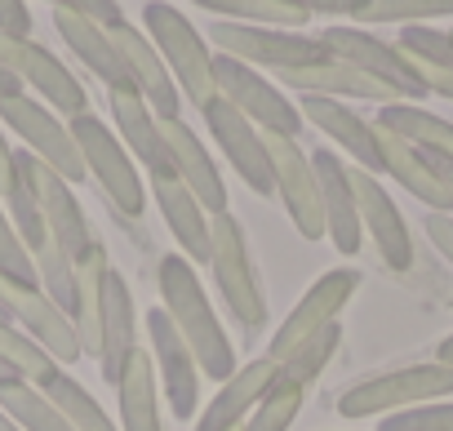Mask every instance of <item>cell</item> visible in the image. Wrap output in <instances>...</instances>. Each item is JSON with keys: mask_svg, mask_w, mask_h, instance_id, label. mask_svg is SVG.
<instances>
[{"mask_svg": "<svg viewBox=\"0 0 453 431\" xmlns=\"http://www.w3.org/2000/svg\"><path fill=\"white\" fill-rule=\"evenodd\" d=\"M160 298H165V312L173 316L182 342L191 347L200 373H209L213 382H226L236 373V351H232V338H226V329L218 325L213 316V303L204 298V285L196 276V267L182 258V254H169L160 258Z\"/></svg>", "mask_w": 453, "mask_h": 431, "instance_id": "6da1fadb", "label": "cell"}, {"mask_svg": "<svg viewBox=\"0 0 453 431\" xmlns=\"http://www.w3.org/2000/svg\"><path fill=\"white\" fill-rule=\"evenodd\" d=\"M142 27H147V41L156 45V54L165 58L178 94L196 107H204L218 85H213V50L209 41L191 27L187 14H178L173 5H165V0H151V5L142 10Z\"/></svg>", "mask_w": 453, "mask_h": 431, "instance_id": "7a4b0ae2", "label": "cell"}, {"mask_svg": "<svg viewBox=\"0 0 453 431\" xmlns=\"http://www.w3.org/2000/svg\"><path fill=\"white\" fill-rule=\"evenodd\" d=\"M72 138L81 147V160H85V173L98 178L107 204L116 213H125V219H142L147 213V187H142V173L134 169L129 160V147L120 142L116 129H107V120L98 116H72Z\"/></svg>", "mask_w": 453, "mask_h": 431, "instance_id": "3957f363", "label": "cell"}, {"mask_svg": "<svg viewBox=\"0 0 453 431\" xmlns=\"http://www.w3.org/2000/svg\"><path fill=\"white\" fill-rule=\"evenodd\" d=\"M209 267H213V285H218L226 312L236 316V325L258 329L267 320V298H263L254 263H250L245 227L232 213H209Z\"/></svg>", "mask_w": 453, "mask_h": 431, "instance_id": "277c9868", "label": "cell"}, {"mask_svg": "<svg viewBox=\"0 0 453 431\" xmlns=\"http://www.w3.org/2000/svg\"><path fill=\"white\" fill-rule=\"evenodd\" d=\"M453 396V365L426 360V365H409V369H391L378 378H365L356 387L342 391L338 413L342 418H387L413 404H431Z\"/></svg>", "mask_w": 453, "mask_h": 431, "instance_id": "5b68a950", "label": "cell"}, {"mask_svg": "<svg viewBox=\"0 0 453 431\" xmlns=\"http://www.w3.org/2000/svg\"><path fill=\"white\" fill-rule=\"evenodd\" d=\"M213 54L241 58L250 67H272V72H294V67H311L320 58H329V50L320 45V36H303V32H285V27H254V23H213L209 27Z\"/></svg>", "mask_w": 453, "mask_h": 431, "instance_id": "8992f818", "label": "cell"}, {"mask_svg": "<svg viewBox=\"0 0 453 431\" xmlns=\"http://www.w3.org/2000/svg\"><path fill=\"white\" fill-rule=\"evenodd\" d=\"M320 45H325L334 58H342V63L360 67L365 76L382 81L400 103L426 98L422 67H418L400 45H391V41H382V36H373V32H360V27H329V32H320Z\"/></svg>", "mask_w": 453, "mask_h": 431, "instance_id": "52a82bcc", "label": "cell"}, {"mask_svg": "<svg viewBox=\"0 0 453 431\" xmlns=\"http://www.w3.org/2000/svg\"><path fill=\"white\" fill-rule=\"evenodd\" d=\"M213 85L218 94L232 103L236 112H245L263 134H285V138H298L303 129V112L250 63L241 58H226V54H213Z\"/></svg>", "mask_w": 453, "mask_h": 431, "instance_id": "ba28073f", "label": "cell"}, {"mask_svg": "<svg viewBox=\"0 0 453 431\" xmlns=\"http://www.w3.org/2000/svg\"><path fill=\"white\" fill-rule=\"evenodd\" d=\"M0 120H5V125L27 142V151H32L36 160H45V165H50L54 173H63L72 187H76L81 178H89V173H85V160H81V147H76L72 129L58 120L54 107H45V103H36V98H27V94L0 98Z\"/></svg>", "mask_w": 453, "mask_h": 431, "instance_id": "9c48e42d", "label": "cell"}, {"mask_svg": "<svg viewBox=\"0 0 453 431\" xmlns=\"http://www.w3.org/2000/svg\"><path fill=\"white\" fill-rule=\"evenodd\" d=\"M200 112H204V125H209L213 142L222 147V156L232 160V169L245 178V187L258 191V196H272V191H276V173H272L267 134H263L245 112H236L222 94H213Z\"/></svg>", "mask_w": 453, "mask_h": 431, "instance_id": "30bf717a", "label": "cell"}, {"mask_svg": "<svg viewBox=\"0 0 453 431\" xmlns=\"http://www.w3.org/2000/svg\"><path fill=\"white\" fill-rule=\"evenodd\" d=\"M0 63H5L23 85H32L45 98V107H54L58 116H85L89 112V94L72 76V67H63L32 36H5V32H0Z\"/></svg>", "mask_w": 453, "mask_h": 431, "instance_id": "8fae6325", "label": "cell"}, {"mask_svg": "<svg viewBox=\"0 0 453 431\" xmlns=\"http://www.w3.org/2000/svg\"><path fill=\"white\" fill-rule=\"evenodd\" d=\"M267 151H272L276 196L285 200L289 223L298 227L303 241H320L325 236V204H320L311 156H303L298 138H285V134H267Z\"/></svg>", "mask_w": 453, "mask_h": 431, "instance_id": "7c38bea8", "label": "cell"}, {"mask_svg": "<svg viewBox=\"0 0 453 431\" xmlns=\"http://www.w3.org/2000/svg\"><path fill=\"white\" fill-rule=\"evenodd\" d=\"M0 298H5V307L14 312V320L23 325V334H32L58 365H76L85 356L81 347V334H76V320L41 289V285H14L0 276Z\"/></svg>", "mask_w": 453, "mask_h": 431, "instance_id": "4fadbf2b", "label": "cell"}, {"mask_svg": "<svg viewBox=\"0 0 453 431\" xmlns=\"http://www.w3.org/2000/svg\"><path fill=\"white\" fill-rule=\"evenodd\" d=\"M19 160L27 165L32 187H36V196H41V213H45L50 245H58L72 263H76V258H85V250L94 245V236H89V223H85L81 200L72 196V182H67L63 173H54L45 160H36L32 151H19Z\"/></svg>", "mask_w": 453, "mask_h": 431, "instance_id": "5bb4252c", "label": "cell"}, {"mask_svg": "<svg viewBox=\"0 0 453 431\" xmlns=\"http://www.w3.org/2000/svg\"><path fill=\"white\" fill-rule=\"evenodd\" d=\"M351 191H356V209H360V227L373 236L382 263L391 272H409L413 267V241H409V223L395 209V200L387 196V187L378 182V173L369 169H351Z\"/></svg>", "mask_w": 453, "mask_h": 431, "instance_id": "9a60e30c", "label": "cell"}, {"mask_svg": "<svg viewBox=\"0 0 453 431\" xmlns=\"http://www.w3.org/2000/svg\"><path fill=\"white\" fill-rule=\"evenodd\" d=\"M356 285H360V276H356L351 267L325 272V276H320V281H316L303 298H298V307L285 316V325L276 329V338H272L267 356H272V360H280V356H289L303 338H311L316 329H325L329 320H338V312L351 303Z\"/></svg>", "mask_w": 453, "mask_h": 431, "instance_id": "2e32d148", "label": "cell"}, {"mask_svg": "<svg viewBox=\"0 0 453 431\" xmlns=\"http://www.w3.org/2000/svg\"><path fill=\"white\" fill-rule=\"evenodd\" d=\"M107 32H111V41H116V50H120V58H125V72H129L134 89L142 94V103H147L160 120H178L182 94H178V85H173L165 58L156 54V45L147 41V32L134 27V23H116V27H107Z\"/></svg>", "mask_w": 453, "mask_h": 431, "instance_id": "e0dca14e", "label": "cell"}, {"mask_svg": "<svg viewBox=\"0 0 453 431\" xmlns=\"http://www.w3.org/2000/svg\"><path fill=\"white\" fill-rule=\"evenodd\" d=\"M134 351H138L134 294H129L125 276L116 267H107V276H103V312H98V369H103L107 387L120 382V373H125Z\"/></svg>", "mask_w": 453, "mask_h": 431, "instance_id": "ac0fdd59", "label": "cell"}, {"mask_svg": "<svg viewBox=\"0 0 453 431\" xmlns=\"http://www.w3.org/2000/svg\"><path fill=\"white\" fill-rule=\"evenodd\" d=\"M147 338H151V356L160 365V378H165V391H169V404L178 418H191L196 413V396H200V365L191 356V347L182 342L173 316L165 307L147 312Z\"/></svg>", "mask_w": 453, "mask_h": 431, "instance_id": "d6986e66", "label": "cell"}, {"mask_svg": "<svg viewBox=\"0 0 453 431\" xmlns=\"http://www.w3.org/2000/svg\"><path fill=\"white\" fill-rule=\"evenodd\" d=\"M316 169V187H320V204H325V236L334 241L338 254H360L365 227H360V209H356V191H351V169L334 156V151H316L311 156Z\"/></svg>", "mask_w": 453, "mask_h": 431, "instance_id": "ffe728a7", "label": "cell"}, {"mask_svg": "<svg viewBox=\"0 0 453 431\" xmlns=\"http://www.w3.org/2000/svg\"><path fill=\"white\" fill-rule=\"evenodd\" d=\"M111 120H116V134L129 147V156L142 160L147 178H178L173 160H169V142H165L160 116L142 103L138 89H111Z\"/></svg>", "mask_w": 453, "mask_h": 431, "instance_id": "44dd1931", "label": "cell"}, {"mask_svg": "<svg viewBox=\"0 0 453 431\" xmlns=\"http://www.w3.org/2000/svg\"><path fill=\"white\" fill-rule=\"evenodd\" d=\"M280 378V365L272 356H258L250 360L245 369H236L218 387V396L209 400V409L200 413L196 431H241V422L258 409V400L272 391V382Z\"/></svg>", "mask_w": 453, "mask_h": 431, "instance_id": "7402d4cb", "label": "cell"}, {"mask_svg": "<svg viewBox=\"0 0 453 431\" xmlns=\"http://www.w3.org/2000/svg\"><path fill=\"white\" fill-rule=\"evenodd\" d=\"M160 129H165L169 160H173V173L182 178V187H187L209 213H226V187H222V173H218L213 156L204 151V142L191 134V125L178 116V120H160Z\"/></svg>", "mask_w": 453, "mask_h": 431, "instance_id": "603a6c76", "label": "cell"}, {"mask_svg": "<svg viewBox=\"0 0 453 431\" xmlns=\"http://www.w3.org/2000/svg\"><path fill=\"white\" fill-rule=\"evenodd\" d=\"M303 116L325 134V138H334L347 156H356V165L360 169H369V173H382V151H378V129L365 120V116H356L342 98H320V94H303Z\"/></svg>", "mask_w": 453, "mask_h": 431, "instance_id": "cb8c5ba5", "label": "cell"}, {"mask_svg": "<svg viewBox=\"0 0 453 431\" xmlns=\"http://www.w3.org/2000/svg\"><path fill=\"white\" fill-rule=\"evenodd\" d=\"M54 27H58L63 45L107 85V94L111 89H134V81L125 72V58H120V50H116V41H111V32L103 23L81 19V14H67V10H54Z\"/></svg>", "mask_w": 453, "mask_h": 431, "instance_id": "d4e9b609", "label": "cell"}, {"mask_svg": "<svg viewBox=\"0 0 453 431\" xmlns=\"http://www.w3.org/2000/svg\"><path fill=\"white\" fill-rule=\"evenodd\" d=\"M289 89L298 94H320V98H360V103H400L382 81L365 76L360 67L342 63V58H320L311 67H294V72H276Z\"/></svg>", "mask_w": 453, "mask_h": 431, "instance_id": "484cf974", "label": "cell"}, {"mask_svg": "<svg viewBox=\"0 0 453 431\" xmlns=\"http://www.w3.org/2000/svg\"><path fill=\"white\" fill-rule=\"evenodd\" d=\"M151 196L165 213V227L173 232L187 263H209V209L182 187V178H151Z\"/></svg>", "mask_w": 453, "mask_h": 431, "instance_id": "4316f807", "label": "cell"}, {"mask_svg": "<svg viewBox=\"0 0 453 431\" xmlns=\"http://www.w3.org/2000/svg\"><path fill=\"white\" fill-rule=\"evenodd\" d=\"M378 129V125H373ZM378 151H382V173H391L409 196H418L431 213H449L453 209V196L440 187V178L431 173V165L422 160V151L418 147H409L404 138H395V134H387V129H378Z\"/></svg>", "mask_w": 453, "mask_h": 431, "instance_id": "83f0119b", "label": "cell"}, {"mask_svg": "<svg viewBox=\"0 0 453 431\" xmlns=\"http://www.w3.org/2000/svg\"><path fill=\"white\" fill-rule=\"evenodd\" d=\"M373 125L387 129V134H395V138H404V142L418 147V151H444V156H453V125H449L444 116L426 112V107H413V103H382Z\"/></svg>", "mask_w": 453, "mask_h": 431, "instance_id": "f1b7e54d", "label": "cell"}, {"mask_svg": "<svg viewBox=\"0 0 453 431\" xmlns=\"http://www.w3.org/2000/svg\"><path fill=\"white\" fill-rule=\"evenodd\" d=\"M120 396V431H165L160 427V409H156V378H151V360L138 347L116 382Z\"/></svg>", "mask_w": 453, "mask_h": 431, "instance_id": "f546056e", "label": "cell"}, {"mask_svg": "<svg viewBox=\"0 0 453 431\" xmlns=\"http://www.w3.org/2000/svg\"><path fill=\"white\" fill-rule=\"evenodd\" d=\"M107 250L94 241L85 258H76V334L85 356H98V312H103V276H107Z\"/></svg>", "mask_w": 453, "mask_h": 431, "instance_id": "4dcf8cb0", "label": "cell"}, {"mask_svg": "<svg viewBox=\"0 0 453 431\" xmlns=\"http://www.w3.org/2000/svg\"><path fill=\"white\" fill-rule=\"evenodd\" d=\"M0 409H5L23 431H76L63 409L27 378H10V382H0Z\"/></svg>", "mask_w": 453, "mask_h": 431, "instance_id": "1f68e13d", "label": "cell"}, {"mask_svg": "<svg viewBox=\"0 0 453 431\" xmlns=\"http://www.w3.org/2000/svg\"><path fill=\"white\" fill-rule=\"evenodd\" d=\"M204 14H218L222 23H254V27H285L298 32L311 14L294 10L289 0H196Z\"/></svg>", "mask_w": 453, "mask_h": 431, "instance_id": "d6a6232c", "label": "cell"}, {"mask_svg": "<svg viewBox=\"0 0 453 431\" xmlns=\"http://www.w3.org/2000/svg\"><path fill=\"white\" fill-rule=\"evenodd\" d=\"M41 391H45V396L63 409V418H67L76 431H120V427L107 418V409L89 396V387H85V382H76L72 373H63V369H58V373H54V378H50Z\"/></svg>", "mask_w": 453, "mask_h": 431, "instance_id": "836d02e7", "label": "cell"}, {"mask_svg": "<svg viewBox=\"0 0 453 431\" xmlns=\"http://www.w3.org/2000/svg\"><path fill=\"white\" fill-rule=\"evenodd\" d=\"M338 342H342V325H338V320H329L325 329H316L311 338H303V342H298L289 356H280L276 365H280V373H285L289 382H298V387H311V382L325 373V365L334 360Z\"/></svg>", "mask_w": 453, "mask_h": 431, "instance_id": "e575fe53", "label": "cell"}, {"mask_svg": "<svg viewBox=\"0 0 453 431\" xmlns=\"http://www.w3.org/2000/svg\"><path fill=\"white\" fill-rule=\"evenodd\" d=\"M14 187H10V196H5V204H10V223L19 227V236H23V245L36 254L41 245H50V232H45V213H41V196H36V187H32V173H27V165L19 160V151H14Z\"/></svg>", "mask_w": 453, "mask_h": 431, "instance_id": "d590c367", "label": "cell"}, {"mask_svg": "<svg viewBox=\"0 0 453 431\" xmlns=\"http://www.w3.org/2000/svg\"><path fill=\"white\" fill-rule=\"evenodd\" d=\"M0 360H5L19 378L36 382V387H45V382L58 373V360H54L32 334H23V329H14V325H0Z\"/></svg>", "mask_w": 453, "mask_h": 431, "instance_id": "8d00e7d4", "label": "cell"}, {"mask_svg": "<svg viewBox=\"0 0 453 431\" xmlns=\"http://www.w3.org/2000/svg\"><path fill=\"white\" fill-rule=\"evenodd\" d=\"M356 23H431V19H453V0H360Z\"/></svg>", "mask_w": 453, "mask_h": 431, "instance_id": "74e56055", "label": "cell"}, {"mask_svg": "<svg viewBox=\"0 0 453 431\" xmlns=\"http://www.w3.org/2000/svg\"><path fill=\"white\" fill-rule=\"evenodd\" d=\"M303 391L307 387H298V382H289L285 373L272 382V391L258 400V409L241 422V431H289L294 427V418H298V409H303Z\"/></svg>", "mask_w": 453, "mask_h": 431, "instance_id": "f35d334b", "label": "cell"}, {"mask_svg": "<svg viewBox=\"0 0 453 431\" xmlns=\"http://www.w3.org/2000/svg\"><path fill=\"white\" fill-rule=\"evenodd\" d=\"M32 258H36V281H41V289L76 320V263H72L58 245H41Z\"/></svg>", "mask_w": 453, "mask_h": 431, "instance_id": "ab89813d", "label": "cell"}, {"mask_svg": "<svg viewBox=\"0 0 453 431\" xmlns=\"http://www.w3.org/2000/svg\"><path fill=\"white\" fill-rule=\"evenodd\" d=\"M395 45H400L413 63H422V67H444V72H453V32H435V27H426V23H413V27L400 32Z\"/></svg>", "mask_w": 453, "mask_h": 431, "instance_id": "60d3db41", "label": "cell"}, {"mask_svg": "<svg viewBox=\"0 0 453 431\" xmlns=\"http://www.w3.org/2000/svg\"><path fill=\"white\" fill-rule=\"evenodd\" d=\"M0 276L14 281V285H41V281H36V258H32V250L23 245L19 227L5 219V209H0Z\"/></svg>", "mask_w": 453, "mask_h": 431, "instance_id": "b9f144b4", "label": "cell"}, {"mask_svg": "<svg viewBox=\"0 0 453 431\" xmlns=\"http://www.w3.org/2000/svg\"><path fill=\"white\" fill-rule=\"evenodd\" d=\"M378 431H453V404L449 400H431V404H413V409L387 413V422Z\"/></svg>", "mask_w": 453, "mask_h": 431, "instance_id": "7bdbcfd3", "label": "cell"}, {"mask_svg": "<svg viewBox=\"0 0 453 431\" xmlns=\"http://www.w3.org/2000/svg\"><path fill=\"white\" fill-rule=\"evenodd\" d=\"M50 5H54V10H67V14H81V19H94V23H103V27L125 23V14H120L116 0H50Z\"/></svg>", "mask_w": 453, "mask_h": 431, "instance_id": "ee69618b", "label": "cell"}, {"mask_svg": "<svg viewBox=\"0 0 453 431\" xmlns=\"http://www.w3.org/2000/svg\"><path fill=\"white\" fill-rule=\"evenodd\" d=\"M0 32H5V36H32L27 0H0Z\"/></svg>", "mask_w": 453, "mask_h": 431, "instance_id": "f6af8a7d", "label": "cell"}, {"mask_svg": "<svg viewBox=\"0 0 453 431\" xmlns=\"http://www.w3.org/2000/svg\"><path fill=\"white\" fill-rule=\"evenodd\" d=\"M426 236H431V245L453 263V213H426Z\"/></svg>", "mask_w": 453, "mask_h": 431, "instance_id": "bcb514c9", "label": "cell"}, {"mask_svg": "<svg viewBox=\"0 0 453 431\" xmlns=\"http://www.w3.org/2000/svg\"><path fill=\"white\" fill-rule=\"evenodd\" d=\"M289 5L303 14H356L360 0H289Z\"/></svg>", "mask_w": 453, "mask_h": 431, "instance_id": "7dc6e473", "label": "cell"}, {"mask_svg": "<svg viewBox=\"0 0 453 431\" xmlns=\"http://www.w3.org/2000/svg\"><path fill=\"white\" fill-rule=\"evenodd\" d=\"M418 67H422V63H418ZM422 81H426V94H440V98L453 103V72H444V67H422Z\"/></svg>", "mask_w": 453, "mask_h": 431, "instance_id": "c3c4849f", "label": "cell"}, {"mask_svg": "<svg viewBox=\"0 0 453 431\" xmlns=\"http://www.w3.org/2000/svg\"><path fill=\"white\" fill-rule=\"evenodd\" d=\"M422 160L431 165V173L440 178V187L453 196V156H444V151H422Z\"/></svg>", "mask_w": 453, "mask_h": 431, "instance_id": "681fc988", "label": "cell"}, {"mask_svg": "<svg viewBox=\"0 0 453 431\" xmlns=\"http://www.w3.org/2000/svg\"><path fill=\"white\" fill-rule=\"evenodd\" d=\"M14 147H10V138L0 134V196H10V187H14Z\"/></svg>", "mask_w": 453, "mask_h": 431, "instance_id": "f907efd6", "label": "cell"}, {"mask_svg": "<svg viewBox=\"0 0 453 431\" xmlns=\"http://www.w3.org/2000/svg\"><path fill=\"white\" fill-rule=\"evenodd\" d=\"M19 94H23V81L5 63H0V98H19Z\"/></svg>", "mask_w": 453, "mask_h": 431, "instance_id": "816d5d0a", "label": "cell"}, {"mask_svg": "<svg viewBox=\"0 0 453 431\" xmlns=\"http://www.w3.org/2000/svg\"><path fill=\"white\" fill-rule=\"evenodd\" d=\"M435 360H440V365H453V334H449V338L440 342V351H435Z\"/></svg>", "mask_w": 453, "mask_h": 431, "instance_id": "f5cc1de1", "label": "cell"}, {"mask_svg": "<svg viewBox=\"0 0 453 431\" xmlns=\"http://www.w3.org/2000/svg\"><path fill=\"white\" fill-rule=\"evenodd\" d=\"M0 431H23V427H19V422L5 413V409H0Z\"/></svg>", "mask_w": 453, "mask_h": 431, "instance_id": "db71d44e", "label": "cell"}, {"mask_svg": "<svg viewBox=\"0 0 453 431\" xmlns=\"http://www.w3.org/2000/svg\"><path fill=\"white\" fill-rule=\"evenodd\" d=\"M0 325H14V312L5 307V298H0Z\"/></svg>", "mask_w": 453, "mask_h": 431, "instance_id": "11a10c76", "label": "cell"}, {"mask_svg": "<svg viewBox=\"0 0 453 431\" xmlns=\"http://www.w3.org/2000/svg\"><path fill=\"white\" fill-rule=\"evenodd\" d=\"M10 378H19V373H14V369H10L5 360H0V382H10Z\"/></svg>", "mask_w": 453, "mask_h": 431, "instance_id": "9f6ffc18", "label": "cell"}]
</instances>
